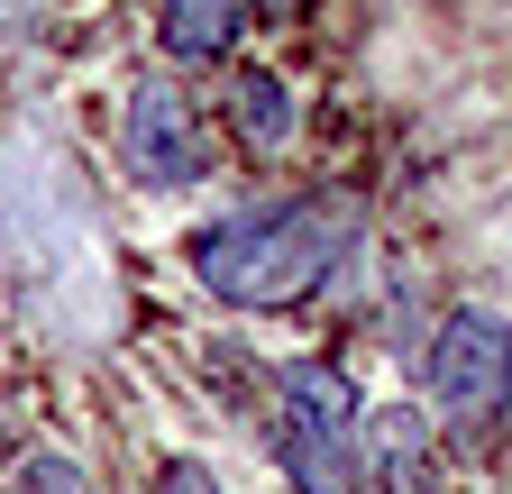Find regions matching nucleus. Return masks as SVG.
I'll return each mask as SVG.
<instances>
[{
  "mask_svg": "<svg viewBox=\"0 0 512 494\" xmlns=\"http://www.w3.org/2000/svg\"><path fill=\"white\" fill-rule=\"evenodd\" d=\"M339 238L348 220L330 202H275V211H238L220 229L192 238V275L229 312H302V302L339 275Z\"/></svg>",
  "mask_w": 512,
  "mask_h": 494,
  "instance_id": "f257e3e1",
  "label": "nucleus"
},
{
  "mask_svg": "<svg viewBox=\"0 0 512 494\" xmlns=\"http://www.w3.org/2000/svg\"><path fill=\"white\" fill-rule=\"evenodd\" d=\"M275 449H284L293 494H384V476H375V458H366V440H357L348 421H302V412H284Z\"/></svg>",
  "mask_w": 512,
  "mask_h": 494,
  "instance_id": "20e7f679",
  "label": "nucleus"
},
{
  "mask_svg": "<svg viewBox=\"0 0 512 494\" xmlns=\"http://www.w3.org/2000/svg\"><path fill=\"white\" fill-rule=\"evenodd\" d=\"M229 129H238L247 156H275V147L293 138V92H284L266 65H247V74L229 83Z\"/></svg>",
  "mask_w": 512,
  "mask_h": 494,
  "instance_id": "423d86ee",
  "label": "nucleus"
},
{
  "mask_svg": "<svg viewBox=\"0 0 512 494\" xmlns=\"http://www.w3.org/2000/svg\"><path fill=\"white\" fill-rule=\"evenodd\" d=\"M19 494H92V476H83L74 458H55V449H37V458L19 467Z\"/></svg>",
  "mask_w": 512,
  "mask_h": 494,
  "instance_id": "6e6552de",
  "label": "nucleus"
},
{
  "mask_svg": "<svg viewBox=\"0 0 512 494\" xmlns=\"http://www.w3.org/2000/svg\"><path fill=\"white\" fill-rule=\"evenodd\" d=\"M421 385H430L439 430L485 440V430L503 421V403H512V321L503 312H448L439 339H430Z\"/></svg>",
  "mask_w": 512,
  "mask_h": 494,
  "instance_id": "f03ea898",
  "label": "nucleus"
},
{
  "mask_svg": "<svg viewBox=\"0 0 512 494\" xmlns=\"http://www.w3.org/2000/svg\"><path fill=\"white\" fill-rule=\"evenodd\" d=\"M156 494H220V485H211V467H192V458H174V467L156 476Z\"/></svg>",
  "mask_w": 512,
  "mask_h": 494,
  "instance_id": "1a4fd4ad",
  "label": "nucleus"
},
{
  "mask_svg": "<svg viewBox=\"0 0 512 494\" xmlns=\"http://www.w3.org/2000/svg\"><path fill=\"white\" fill-rule=\"evenodd\" d=\"M284 412H302V421H366V403H357V385L339 376V366H284Z\"/></svg>",
  "mask_w": 512,
  "mask_h": 494,
  "instance_id": "0eeeda50",
  "label": "nucleus"
},
{
  "mask_svg": "<svg viewBox=\"0 0 512 494\" xmlns=\"http://www.w3.org/2000/svg\"><path fill=\"white\" fill-rule=\"evenodd\" d=\"M119 156H128V174L138 183H156V193H174V183H202L211 174V119H202V101H192L183 83H138L128 92V119H119Z\"/></svg>",
  "mask_w": 512,
  "mask_h": 494,
  "instance_id": "7ed1b4c3",
  "label": "nucleus"
},
{
  "mask_svg": "<svg viewBox=\"0 0 512 494\" xmlns=\"http://www.w3.org/2000/svg\"><path fill=\"white\" fill-rule=\"evenodd\" d=\"M247 37V0H156V46L165 65H220V55Z\"/></svg>",
  "mask_w": 512,
  "mask_h": 494,
  "instance_id": "39448f33",
  "label": "nucleus"
}]
</instances>
